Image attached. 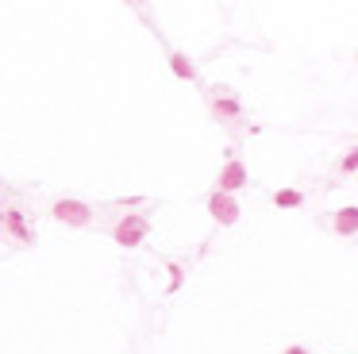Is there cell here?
<instances>
[{"label": "cell", "instance_id": "obj_1", "mask_svg": "<svg viewBox=\"0 0 358 354\" xmlns=\"http://www.w3.org/2000/svg\"><path fill=\"white\" fill-rule=\"evenodd\" d=\"M150 235V220L143 212H131V216H120V223L112 227V239L120 243L124 250H135L143 239Z\"/></svg>", "mask_w": 358, "mask_h": 354}, {"label": "cell", "instance_id": "obj_2", "mask_svg": "<svg viewBox=\"0 0 358 354\" xmlns=\"http://www.w3.org/2000/svg\"><path fill=\"white\" fill-rule=\"evenodd\" d=\"M50 216L58 223H66V227H89V223L97 220V212H92L85 200H74V197H58L50 204Z\"/></svg>", "mask_w": 358, "mask_h": 354}, {"label": "cell", "instance_id": "obj_3", "mask_svg": "<svg viewBox=\"0 0 358 354\" xmlns=\"http://www.w3.org/2000/svg\"><path fill=\"white\" fill-rule=\"evenodd\" d=\"M239 189H247V162H243V158H227L224 170H220V177H216V193L235 197Z\"/></svg>", "mask_w": 358, "mask_h": 354}, {"label": "cell", "instance_id": "obj_4", "mask_svg": "<svg viewBox=\"0 0 358 354\" xmlns=\"http://www.w3.org/2000/svg\"><path fill=\"white\" fill-rule=\"evenodd\" d=\"M209 212H212V220H216V223L235 227V223H239V216H243V208H239V200L227 197V193H212V197H209Z\"/></svg>", "mask_w": 358, "mask_h": 354}, {"label": "cell", "instance_id": "obj_5", "mask_svg": "<svg viewBox=\"0 0 358 354\" xmlns=\"http://www.w3.org/2000/svg\"><path fill=\"white\" fill-rule=\"evenodd\" d=\"M4 227L12 231L16 243H35V231H31V223H27L24 208H4Z\"/></svg>", "mask_w": 358, "mask_h": 354}, {"label": "cell", "instance_id": "obj_6", "mask_svg": "<svg viewBox=\"0 0 358 354\" xmlns=\"http://www.w3.org/2000/svg\"><path fill=\"white\" fill-rule=\"evenodd\" d=\"M212 115H220L224 124H239V120H243V104L231 97V92H220V97H212Z\"/></svg>", "mask_w": 358, "mask_h": 354}, {"label": "cell", "instance_id": "obj_7", "mask_svg": "<svg viewBox=\"0 0 358 354\" xmlns=\"http://www.w3.org/2000/svg\"><path fill=\"white\" fill-rule=\"evenodd\" d=\"M332 227H335V235H343V239L358 235V204L339 208V212H335V220H332Z\"/></svg>", "mask_w": 358, "mask_h": 354}, {"label": "cell", "instance_id": "obj_8", "mask_svg": "<svg viewBox=\"0 0 358 354\" xmlns=\"http://www.w3.org/2000/svg\"><path fill=\"white\" fill-rule=\"evenodd\" d=\"M166 62H170V70H174L177 77H185V81H197V66L189 62V54H181V50H170Z\"/></svg>", "mask_w": 358, "mask_h": 354}, {"label": "cell", "instance_id": "obj_9", "mask_svg": "<svg viewBox=\"0 0 358 354\" xmlns=\"http://www.w3.org/2000/svg\"><path fill=\"white\" fill-rule=\"evenodd\" d=\"M304 204V193L300 189H277L274 193V208H300Z\"/></svg>", "mask_w": 358, "mask_h": 354}, {"label": "cell", "instance_id": "obj_10", "mask_svg": "<svg viewBox=\"0 0 358 354\" xmlns=\"http://www.w3.org/2000/svg\"><path fill=\"white\" fill-rule=\"evenodd\" d=\"M166 270H170V285H166V293H177V289H181V281H185V270H181L177 262H170Z\"/></svg>", "mask_w": 358, "mask_h": 354}, {"label": "cell", "instance_id": "obj_11", "mask_svg": "<svg viewBox=\"0 0 358 354\" xmlns=\"http://www.w3.org/2000/svg\"><path fill=\"white\" fill-rule=\"evenodd\" d=\"M339 170H343V173H355V170H358V150H347V154H343Z\"/></svg>", "mask_w": 358, "mask_h": 354}, {"label": "cell", "instance_id": "obj_12", "mask_svg": "<svg viewBox=\"0 0 358 354\" xmlns=\"http://www.w3.org/2000/svg\"><path fill=\"white\" fill-rule=\"evenodd\" d=\"M282 354H309V346H300V343H289Z\"/></svg>", "mask_w": 358, "mask_h": 354}, {"label": "cell", "instance_id": "obj_13", "mask_svg": "<svg viewBox=\"0 0 358 354\" xmlns=\"http://www.w3.org/2000/svg\"><path fill=\"white\" fill-rule=\"evenodd\" d=\"M0 216H4V200H0Z\"/></svg>", "mask_w": 358, "mask_h": 354}, {"label": "cell", "instance_id": "obj_14", "mask_svg": "<svg viewBox=\"0 0 358 354\" xmlns=\"http://www.w3.org/2000/svg\"><path fill=\"white\" fill-rule=\"evenodd\" d=\"M355 58H358V54H355Z\"/></svg>", "mask_w": 358, "mask_h": 354}]
</instances>
